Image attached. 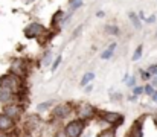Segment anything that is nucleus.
<instances>
[{"instance_id":"nucleus-1","label":"nucleus","mask_w":157,"mask_h":137,"mask_svg":"<svg viewBox=\"0 0 157 137\" xmlns=\"http://www.w3.org/2000/svg\"><path fill=\"white\" fill-rule=\"evenodd\" d=\"M0 87H6V89H11L14 91H21V78L12 75V73H6L3 76H0Z\"/></svg>"},{"instance_id":"nucleus-2","label":"nucleus","mask_w":157,"mask_h":137,"mask_svg":"<svg viewBox=\"0 0 157 137\" xmlns=\"http://www.w3.org/2000/svg\"><path fill=\"white\" fill-rule=\"evenodd\" d=\"M23 32H25V37H26V38H40L41 35H44L46 28H44L41 23L32 21V23H29V25L25 28Z\"/></svg>"},{"instance_id":"nucleus-3","label":"nucleus","mask_w":157,"mask_h":137,"mask_svg":"<svg viewBox=\"0 0 157 137\" xmlns=\"http://www.w3.org/2000/svg\"><path fill=\"white\" fill-rule=\"evenodd\" d=\"M84 131V122L82 120H72L66 125L64 134L66 137H79Z\"/></svg>"},{"instance_id":"nucleus-4","label":"nucleus","mask_w":157,"mask_h":137,"mask_svg":"<svg viewBox=\"0 0 157 137\" xmlns=\"http://www.w3.org/2000/svg\"><path fill=\"white\" fill-rule=\"evenodd\" d=\"M11 73L18 76V78H23L26 76L28 73V67H26V61L23 58H15L11 64Z\"/></svg>"},{"instance_id":"nucleus-5","label":"nucleus","mask_w":157,"mask_h":137,"mask_svg":"<svg viewBox=\"0 0 157 137\" xmlns=\"http://www.w3.org/2000/svg\"><path fill=\"white\" fill-rule=\"evenodd\" d=\"M20 107H21V105H17V104H6L3 113L8 114L11 119L17 120V119H20V116H21V108H20Z\"/></svg>"},{"instance_id":"nucleus-6","label":"nucleus","mask_w":157,"mask_h":137,"mask_svg":"<svg viewBox=\"0 0 157 137\" xmlns=\"http://www.w3.org/2000/svg\"><path fill=\"white\" fill-rule=\"evenodd\" d=\"M93 114H95V108H93L92 105H89V104L79 105V108H78V116H79L81 120H89V119L93 117Z\"/></svg>"},{"instance_id":"nucleus-7","label":"nucleus","mask_w":157,"mask_h":137,"mask_svg":"<svg viewBox=\"0 0 157 137\" xmlns=\"http://www.w3.org/2000/svg\"><path fill=\"white\" fill-rule=\"evenodd\" d=\"M14 127H15V120L11 119L8 114L0 113V131H3V133L11 131V130H14Z\"/></svg>"},{"instance_id":"nucleus-8","label":"nucleus","mask_w":157,"mask_h":137,"mask_svg":"<svg viewBox=\"0 0 157 137\" xmlns=\"http://www.w3.org/2000/svg\"><path fill=\"white\" fill-rule=\"evenodd\" d=\"M102 119L108 124H114V125H122L124 124V116L119 113H113V111H105L102 113Z\"/></svg>"},{"instance_id":"nucleus-9","label":"nucleus","mask_w":157,"mask_h":137,"mask_svg":"<svg viewBox=\"0 0 157 137\" xmlns=\"http://www.w3.org/2000/svg\"><path fill=\"white\" fill-rule=\"evenodd\" d=\"M69 113H70V105H66V104L55 107L52 111L53 117H56V119H64V117L69 116Z\"/></svg>"},{"instance_id":"nucleus-10","label":"nucleus","mask_w":157,"mask_h":137,"mask_svg":"<svg viewBox=\"0 0 157 137\" xmlns=\"http://www.w3.org/2000/svg\"><path fill=\"white\" fill-rule=\"evenodd\" d=\"M14 99V91L11 89H6V87H0V102L2 104H9L11 101Z\"/></svg>"},{"instance_id":"nucleus-11","label":"nucleus","mask_w":157,"mask_h":137,"mask_svg":"<svg viewBox=\"0 0 157 137\" xmlns=\"http://www.w3.org/2000/svg\"><path fill=\"white\" fill-rule=\"evenodd\" d=\"M130 137H144V131H142V122L136 120L130 130Z\"/></svg>"},{"instance_id":"nucleus-12","label":"nucleus","mask_w":157,"mask_h":137,"mask_svg":"<svg viewBox=\"0 0 157 137\" xmlns=\"http://www.w3.org/2000/svg\"><path fill=\"white\" fill-rule=\"evenodd\" d=\"M116 46H117L116 43H111V44L108 46L104 52L101 53V58H102V59H110L111 55H113V52H114V49H116Z\"/></svg>"},{"instance_id":"nucleus-13","label":"nucleus","mask_w":157,"mask_h":137,"mask_svg":"<svg viewBox=\"0 0 157 137\" xmlns=\"http://www.w3.org/2000/svg\"><path fill=\"white\" fill-rule=\"evenodd\" d=\"M128 17H130V20H131V23H133V26L136 28V29H140V18L137 17V14L136 12H130L128 14Z\"/></svg>"},{"instance_id":"nucleus-14","label":"nucleus","mask_w":157,"mask_h":137,"mask_svg":"<svg viewBox=\"0 0 157 137\" xmlns=\"http://www.w3.org/2000/svg\"><path fill=\"white\" fill-rule=\"evenodd\" d=\"M63 17H64V12H63V11H58L56 14H53V17H52V26L61 25V23H63Z\"/></svg>"},{"instance_id":"nucleus-15","label":"nucleus","mask_w":157,"mask_h":137,"mask_svg":"<svg viewBox=\"0 0 157 137\" xmlns=\"http://www.w3.org/2000/svg\"><path fill=\"white\" fill-rule=\"evenodd\" d=\"M104 31H105V34H110V35H119V28L117 26H114V25H107L104 28Z\"/></svg>"},{"instance_id":"nucleus-16","label":"nucleus","mask_w":157,"mask_h":137,"mask_svg":"<svg viewBox=\"0 0 157 137\" xmlns=\"http://www.w3.org/2000/svg\"><path fill=\"white\" fill-rule=\"evenodd\" d=\"M95 79V73H92V72H89V73H86L84 76H82V79H81V86L82 87H86L90 81H93Z\"/></svg>"},{"instance_id":"nucleus-17","label":"nucleus","mask_w":157,"mask_h":137,"mask_svg":"<svg viewBox=\"0 0 157 137\" xmlns=\"http://www.w3.org/2000/svg\"><path fill=\"white\" fill-rule=\"evenodd\" d=\"M81 6H82V0H69V8H70L72 12L76 11L78 8H81Z\"/></svg>"},{"instance_id":"nucleus-18","label":"nucleus","mask_w":157,"mask_h":137,"mask_svg":"<svg viewBox=\"0 0 157 137\" xmlns=\"http://www.w3.org/2000/svg\"><path fill=\"white\" fill-rule=\"evenodd\" d=\"M142 52H144L142 44L137 46V49H136V50H134V53H133V61H139V59H140V56H142Z\"/></svg>"},{"instance_id":"nucleus-19","label":"nucleus","mask_w":157,"mask_h":137,"mask_svg":"<svg viewBox=\"0 0 157 137\" xmlns=\"http://www.w3.org/2000/svg\"><path fill=\"white\" fill-rule=\"evenodd\" d=\"M53 102L52 101H48V102H41V104H38V107H37V110L38 111H44V110H48L51 105H52Z\"/></svg>"},{"instance_id":"nucleus-20","label":"nucleus","mask_w":157,"mask_h":137,"mask_svg":"<svg viewBox=\"0 0 157 137\" xmlns=\"http://www.w3.org/2000/svg\"><path fill=\"white\" fill-rule=\"evenodd\" d=\"M98 137H116V133L114 130H104Z\"/></svg>"},{"instance_id":"nucleus-21","label":"nucleus","mask_w":157,"mask_h":137,"mask_svg":"<svg viewBox=\"0 0 157 137\" xmlns=\"http://www.w3.org/2000/svg\"><path fill=\"white\" fill-rule=\"evenodd\" d=\"M51 56H52V52H51V50H48V52H46V55L43 56V64H44V66H49V64H51V59H52Z\"/></svg>"},{"instance_id":"nucleus-22","label":"nucleus","mask_w":157,"mask_h":137,"mask_svg":"<svg viewBox=\"0 0 157 137\" xmlns=\"http://www.w3.org/2000/svg\"><path fill=\"white\" fill-rule=\"evenodd\" d=\"M148 73L150 75H157V64H153L148 67Z\"/></svg>"},{"instance_id":"nucleus-23","label":"nucleus","mask_w":157,"mask_h":137,"mask_svg":"<svg viewBox=\"0 0 157 137\" xmlns=\"http://www.w3.org/2000/svg\"><path fill=\"white\" fill-rule=\"evenodd\" d=\"M127 86L128 87H134L136 86V78L134 76H130V79H127Z\"/></svg>"},{"instance_id":"nucleus-24","label":"nucleus","mask_w":157,"mask_h":137,"mask_svg":"<svg viewBox=\"0 0 157 137\" xmlns=\"http://www.w3.org/2000/svg\"><path fill=\"white\" fill-rule=\"evenodd\" d=\"M59 63H61V55H58L56 56V59H55V63L52 64V70H56V67L59 66Z\"/></svg>"},{"instance_id":"nucleus-25","label":"nucleus","mask_w":157,"mask_h":137,"mask_svg":"<svg viewBox=\"0 0 157 137\" xmlns=\"http://www.w3.org/2000/svg\"><path fill=\"white\" fill-rule=\"evenodd\" d=\"M145 23H148V25H151V23H154L156 21V15H150V17H145V20H144Z\"/></svg>"},{"instance_id":"nucleus-26","label":"nucleus","mask_w":157,"mask_h":137,"mask_svg":"<svg viewBox=\"0 0 157 137\" xmlns=\"http://www.w3.org/2000/svg\"><path fill=\"white\" fill-rule=\"evenodd\" d=\"M81 31H82V26H78V28L73 31V34H72V38H76V37L79 35V32H81Z\"/></svg>"},{"instance_id":"nucleus-27","label":"nucleus","mask_w":157,"mask_h":137,"mask_svg":"<svg viewBox=\"0 0 157 137\" xmlns=\"http://www.w3.org/2000/svg\"><path fill=\"white\" fill-rule=\"evenodd\" d=\"M121 99H122L121 93H113V96H111V101H121Z\"/></svg>"},{"instance_id":"nucleus-28","label":"nucleus","mask_w":157,"mask_h":137,"mask_svg":"<svg viewBox=\"0 0 157 137\" xmlns=\"http://www.w3.org/2000/svg\"><path fill=\"white\" fill-rule=\"evenodd\" d=\"M140 93H144V87H134V93H133V94L139 96Z\"/></svg>"},{"instance_id":"nucleus-29","label":"nucleus","mask_w":157,"mask_h":137,"mask_svg":"<svg viewBox=\"0 0 157 137\" xmlns=\"http://www.w3.org/2000/svg\"><path fill=\"white\" fill-rule=\"evenodd\" d=\"M144 91H145V93H147V94H153V87H151V86H147V87H144Z\"/></svg>"},{"instance_id":"nucleus-30","label":"nucleus","mask_w":157,"mask_h":137,"mask_svg":"<svg viewBox=\"0 0 157 137\" xmlns=\"http://www.w3.org/2000/svg\"><path fill=\"white\" fill-rule=\"evenodd\" d=\"M140 73H142V78H145V79L150 78V73H148V72H140Z\"/></svg>"},{"instance_id":"nucleus-31","label":"nucleus","mask_w":157,"mask_h":137,"mask_svg":"<svg viewBox=\"0 0 157 137\" xmlns=\"http://www.w3.org/2000/svg\"><path fill=\"white\" fill-rule=\"evenodd\" d=\"M96 17H99V18L104 17V11H98V12H96Z\"/></svg>"},{"instance_id":"nucleus-32","label":"nucleus","mask_w":157,"mask_h":137,"mask_svg":"<svg viewBox=\"0 0 157 137\" xmlns=\"http://www.w3.org/2000/svg\"><path fill=\"white\" fill-rule=\"evenodd\" d=\"M151 96H153V99L157 102V91H153V94H151Z\"/></svg>"},{"instance_id":"nucleus-33","label":"nucleus","mask_w":157,"mask_h":137,"mask_svg":"<svg viewBox=\"0 0 157 137\" xmlns=\"http://www.w3.org/2000/svg\"><path fill=\"white\" fill-rule=\"evenodd\" d=\"M153 120H154V125L157 127V114H154V116H153Z\"/></svg>"},{"instance_id":"nucleus-34","label":"nucleus","mask_w":157,"mask_h":137,"mask_svg":"<svg viewBox=\"0 0 157 137\" xmlns=\"http://www.w3.org/2000/svg\"><path fill=\"white\" fill-rule=\"evenodd\" d=\"M137 99V96L136 94H133V96H130V101H136Z\"/></svg>"},{"instance_id":"nucleus-35","label":"nucleus","mask_w":157,"mask_h":137,"mask_svg":"<svg viewBox=\"0 0 157 137\" xmlns=\"http://www.w3.org/2000/svg\"><path fill=\"white\" fill-rule=\"evenodd\" d=\"M25 2H28V3H31V2H35V0H25Z\"/></svg>"},{"instance_id":"nucleus-36","label":"nucleus","mask_w":157,"mask_h":137,"mask_svg":"<svg viewBox=\"0 0 157 137\" xmlns=\"http://www.w3.org/2000/svg\"><path fill=\"white\" fill-rule=\"evenodd\" d=\"M0 137H5V136H0Z\"/></svg>"},{"instance_id":"nucleus-37","label":"nucleus","mask_w":157,"mask_h":137,"mask_svg":"<svg viewBox=\"0 0 157 137\" xmlns=\"http://www.w3.org/2000/svg\"><path fill=\"white\" fill-rule=\"evenodd\" d=\"M156 34H157V32H156Z\"/></svg>"}]
</instances>
